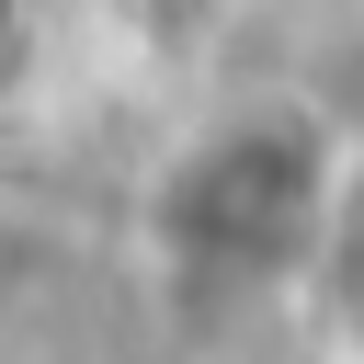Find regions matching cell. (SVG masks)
<instances>
[{
	"instance_id": "6da1fadb",
	"label": "cell",
	"mask_w": 364,
	"mask_h": 364,
	"mask_svg": "<svg viewBox=\"0 0 364 364\" xmlns=\"http://www.w3.org/2000/svg\"><path fill=\"white\" fill-rule=\"evenodd\" d=\"M341 193L353 182H341L330 125L296 114V102H262V114L205 125L159 171L148 228H159V262H171L182 296H273L307 262H330Z\"/></svg>"
},
{
	"instance_id": "3957f363",
	"label": "cell",
	"mask_w": 364,
	"mask_h": 364,
	"mask_svg": "<svg viewBox=\"0 0 364 364\" xmlns=\"http://www.w3.org/2000/svg\"><path fill=\"white\" fill-rule=\"evenodd\" d=\"M23 46H34V0H0V80L23 68Z\"/></svg>"
},
{
	"instance_id": "7a4b0ae2",
	"label": "cell",
	"mask_w": 364,
	"mask_h": 364,
	"mask_svg": "<svg viewBox=\"0 0 364 364\" xmlns=\"http://www.w3.org/2000/svg\"><path fill=\"white\" fill-rule=\"evenodd\" d=\"M330 262H341V296H353V318H364V182L341 193V228H330Z\"/></svg>"
}]
</instances>
